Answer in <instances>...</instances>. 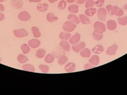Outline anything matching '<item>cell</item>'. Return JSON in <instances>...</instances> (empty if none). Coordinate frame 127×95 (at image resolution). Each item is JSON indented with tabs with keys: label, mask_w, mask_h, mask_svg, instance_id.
I'll return each instance as SVG.
<instances>
[{
	"label": "cell",
	"mask_w": 127,
	"mask_h": 95,
	"mask_svg": "<svg viewBox=\"0 0 127 95\" xmlns=\"http://www.w3.org/2000/svg\"><path fill=\"white\" fill-rule=\"evenodd\" d=\"M95 66L92 65V64H90V63H87V64H85V65H84V70H87V69L95 68Z\"/></svg>",
	"instance_id": "obj_40"
},
{
	"label": "cell",
	"mask_w": 127,
	"mask_h": 95,
	"mask_svg": "<svg viewBox=\"0 0 127 95\" xmlns=\"http://www.w3.org/2000/svg\"><path fill=\"white\" fill-rule=\"evenodd\" d=\"M18 60L19 63H24L28 61V58L25 55L23 54H20L18 56Z\"/></svg>",
	"instance_id": "obj_29"
},
{
	"label": "cell",
	"mask_w": 127,
	"mask_h": 95,
	"mask_svg": "<svg viewBox=\"0 0 127 95\" xmlns=\"http://www.w3.org/2000/svg\"><path fill=\"white\" fill-rule=\"evenodd\" d=\"M94 28L95 30L98 31L103 33L105 32L106 30L105 25L99 21L96 22L94 24Z\"/></svg>",
	"instance_id": "obj_5"
},
{
	"label": "cell",
	"mask_w": 127,
	"mask_h": 95,
	"mask_svg": "<svg viewBox=\"0 0 127 95\" xmlns=\"http://www.w3.org/2000/svg\"><path fill=\"white\" fill-rule=\"evenodd\" d=\"M106 9L109 15H114V6L111 4H108L106 6Z\"/></svg>",
	"instance_id": "obj_35"
},
{
	"label": "cell",
	"mask_w": 127,
	"mask_h": 95,
	"mask_svg": "<svg viewBox=\"0 0 127 95\" xmlns=\"http://www.w3.org/2000/svg\"><path fill=\"white\" fill-rule=\"evenodd\" d=\"M28 45L32 48H36L38 47L41 45V42L39 40L35 39H32L28 42Z\"/></svg>",
	"instance_id": "obj_9"
},
{
	"label": "cell",
	"mask_w": 127,
	"mask_h": 95,
	"mask_svg": "<svg viewBox=\"0 0 127 95\" xmlns=\"http://www.w3.org/2000/svg\"><path fill=\"white\" fill-rule=\"evenodd\" d=\"M21 49L22 50V52L24 54H27L29 53L30 50L29 46L27 44H23L21 46Z\"/></svg>",
	"instance_id": "obj_34"
},
{
	"label": "cell",
	"mask_w": 127,
	"mask_h": 95,
	"mask_svg": "<svg viewBox=\"0 0 127 95\" xmlns=\"http://www.w3.org/2000/svg\"><path fill=\"white\" fill-rule=\"evenodd\" d=\"M48 0L50 1V3H54V2H56V1L58 0Z\"/></svg>",
	"instance_id": "obj_46"
},
{
	"label": "cell",
	"mask_w": 127,
	"mask_h": 95,
	"mask_svg": "<svg viewBox=\"0 0 127 95\" xmlns=\"http://www.w3.org/2000/svg\"><path fill=\"white\" fill-rule=\"evenodd\" d=\"M86 47V43L83 42H80L73 44L72 47V50L76 53H78Z\"/></svg>",
	"instance_id": "obj_2"
},
{
	"label": "cell",
	"mask_w": 127,
	"mask_h": 95,
	"mask_svg": "<svg viewBox=\"0 0 127 95\" xmlns=\"http://www.w3.org/2000/svg\"><path fill=\"white\" fill-rule=\"evenodd\" d=\"M117 26V23L114 20H109L107 22V27L109 30H114L116 29Z\"/></svg>",
	"instance_id": "obj_15"
},
{
	"label": "cell",
	"mask_w": 127,
	"mask_h": 95,
	"mask_svg": "<svg viewBox=\"0 0 127 95\" xmlns=\"http://www.w3.org/2000/svg\"><path fill=\"white\" fill-rule=\"evenodd\" d=\"M47 19L49 22H52L58 20V18L53 13H49L47 15Z\"/></svg>",
	"instance_id": "obj_23"
},
{
	"label": "cell",
	"mask_w": 127,
	"mask_h": 95,
	"mask_svg": "<svg viewBox=\"0 0 127 95\" xmlns=\"http://www.w3.org/2000/svg\"><path fill=\"white\" fill-rule=\"evenodd\" d=\"M124 9L125 10H127V4H125V5L124 6Z\"/></svg>",
	"instance_id": "obj_47"
},
{
	"label": "cell",
	"mask_w": 127,
	"mask_h": 95,
	"mask_svg": "<svg viewBox=\"0 0 127 95\" xmlns=\"http://www.w3.org/2000/svg\"><path fill=\"white\" fill-rule=\"evenodd\" d=\"M46 55V51L43 49H40L36 51L35 56L38 58H42Z\"/></svg>",
	"instance_id": "obj_25"
},
{
	"label": "cell",
	"mask_w": 127,
	"mask_h": 95,
	"mask_svg": "<svg viewBox=\"0 0 127 95\" xmlns=\"http://www.w3.org/2000/svg\"><path fill=\"white\" fill-rule=\"evenodd\" d=\"M95 4L96 6L101 7L103 5L104 0H95Z\"/></svg>",
	"instance_id": "obj_38"
},
{
	"label": "cell",
	"mask_w": 127,
	"mask_h": 95,
	"mask_svg": "<svg viewBox=\"0 0 127 95\" xmlns=\"http://www.w3.org/2000/svg\"><path fill=\"white\" fill-rule=\"evenodd\" d=\"M71 36V34L65 31L62 32L59 35V37L60 39L65 41L68 40Z\"/></svg>",
	"instance_id": "obj_20"
},
{
	"label": "cell",
	"mask_w": 127,
	"mask_h": 95,
	"mask_svg": "<svg viewBox=\"0 0 127 95\" xmlns=\"http://www.w3.org/2000/svg\"><path fill=\"white\" fill-rule=\"evenodd\" d=\"M124 10L118 7L117 9H116L115 15L118 16V17H121L124 15Z\"/></svg>",
	"instance_id": "obj_36"
},
{
	"label": "cell",
	"mask_w": 127,
	"mask_h": 95,
	"mask_svg": "<svg viewBox=\"0 0 127 95\" xmlns=\"http://www.w3.org/2000/svg\"><path fill=\"white\" fill-rule=\"evenodd\" d=\"M79 18L81 22L83 24H89L91 23L90 19L85 15H83V14L80 15H79Z\"/></svg>",
	"instance_id": "obj_19"
},
{
	"label": "cell",
	"mask_w": 127,
	"mask_h": 95,
	"mask_svg": "<svg viewBox=\"0 0 127 95\" xmlns=\"http://www.w3.org/2000/svg\"><path fill=\"white\" fill-rule=\"evenodd\" d=\"M66 0L67 1L68 3H71L74 2L75 0Z\"/></svg>",
	"instance_id": "obj_45"
},
{
	"label": "cell",
	"mask_w": 127,
	"mask_h": 95,
	"mask_svg": "<svg viewBox=\"0 0 127 95\" xmlns=\"http://www.w3.org/2000/svg\"><path fill=\"white\" fill-rule=\"evenodd\" d=\"M92 37L95 41H100L103 38V32L95 30L92 33Z\"/></svg>",
	"instance_id": "obj_12"
},
{
	"label": "cell",
	"mask_w": 127,
	"mask_h": 95,
	"mask_svg": "<svg viewBox=\"0 0 127 95\" xmlns=\"http://www.w3.org/2000/svg\"><path fill=\"white\" fill-rule=\"evenodd\" d=\"M11 4L14 9H19L23 6V1L22 0H12Z\"/></svg>",
	"instance_id": "obj_10"
},
{
	"label": "cell",
	"mask_w": 127,
	"mask_h": 95,
	"mask_svg": "<svg viewBox=\"0 0 127 95\" xmlns=\"http://www.w3.org/2000/svg\"><path fill=\"white\" fill-rule=\"evenodd\" d=\"M33 36L35 38H39L41 37V33L39 31V29L37 27H33L31 28Z\"/></svg>",
	"instance_id": "obj_24"
},
{
	"label": "cell",
	"mask_w": 127,
	"mask_h": 95,
	"mask_svg": "<svg viewBox=\"0 0 127 95\" xmlns=\"http://www.w3.org/2000/svg\"><path fill=\"white\" fill-rule=\"evenodd\" d=\"M75 68L76 66L75 64L73 63H68L64 67V69L68 73L74 72L75 70Z\"/></svg>",
	"instance_id": "obj_13"
},
{
	"label": "cell",
	"mask_w": 127,
	"mask_h": 95,
	"mask_svg": "<svg viewBox=\"0 0 127 95\" xmlns=\"http://www.w3.org/2000/svg\"><path fill=\"white\" fill-rule=\"evenodd\" d=\"M55 59V57L52 54H48L46 55L45 58V61L48 63H51L54 62Z\"/></svg>",
	"instance_id": "obj_26"
},
{
	"label": "cell",
	"mask_w": 127,
	"mask_h": 95,
	"mask_svg": "<svg viewBox=\"0 0 127 95\" xmlns=\"http://www.w3.org/2000/svg\"><path fill=\"white\" fill-rule=\"evenodd\" d=\"M81 35L78 33H76L74 34L72 36H71L69 39V43L71 44H74L78 43L80 40Z\"/></svg>",
	"instance_id": "obj_8"
},
{
	"label": "cell",
	"mask_w": 127,
	"mask_h": 95,
	"mask_svg": "<svg viewBox=\"0 0 127 95\" xmlns=\"http://www.w3.org/2000/svg\"><path fill=\"white\" fill-rule=\"evenodd\" d=\"M119 24L122 26H125L127 24V16H121L118 19Z\"/></svg>",
	"instance_id": "obj_31"
},
{
	"label": "cell",
	"mask_w": 127,
	"mask_h": 95,
	"mask_svg": "<svg viewBox=\"0 0 127 95\" xmlns=\"http://www.w3.org/2000/svg\"><path fill=\"white\" fill-rule=\"evenodd\" d=\"M66 3L65 1L62 0L59 2L58 6V8L59 9L63 10L65 8L66 6Z\"/></svg>",
	"instance_id": "obj_37"
},
{
	"label": "cell",
	"mask_w": 127,
	"mask_h": 95,
	"mask_svg": "<svg viewBox=\"0 0 127 95\" xmlns=\"http://www.w3.org/2000/svg\"><path fill=\"white\" fill-rule=\"evenodd\" d=\"M104 48L102 45H98L95 46L92 49L93 52L96 54H100L104 51Z\"/></svg>",
	"instance_id": "obj_16"
},
{
	"label": "cell",
	"mask_w": 127,
	"mask_h": 95,
	"mask_svg": "<svg viewBox=\"0 0 127 95\" xmlns=\"http://www.w3.org/2000/svg\"><path fill=\"white\" fill-rule=\"evenodd\" d=\"M68 19L69 21L75 24H78L80 23V21L78 17L74 14H69L68 16Z\"/></svg>",
	"instance_id": "obj_17"
},
{
	"label": "cell",
	"mask_w": 127,
	"mask_h": 95,
	"mask_svg": "<svg viewBox=\"0 0 127 95\" xmlns=\"http://www.w3.org/2000/svg\"><path fill=\"white\" fill-rule=\"evenodd\" d=\"M4 18V15L3 13L0 12V21H3Z\"/></svg>",
	"instance_id": "obj_41"
},
{
	"label": "cell",
	"mask_w": 127,
	"mask_h": 95,
	"mask_svg": "<svg viewBox=\"0 0 127 95\" xmlns=\"http://www.w3.org/2000/svg\"><path fill=\"white\" fill-rule=\"evenodd\" d=\"M6 0H0V2H3V1H5Z\"/></svg>",
	"instance_id": "obj_48"
},
{
	"label": "cell",
	"mask_w": 127,
	"mask_h": 95,
	"mask_svg": "<svg viewBox=\"0 0 127 95\" xmlns=\"http://www.w3.org/2000/svg\"><path fill=\"white\" fill-rule=\"evenodd\" d=\"M97 12V10L94 7H90L86 10L85 14L88 16H94Z\"/></svg>",
	"instance_id": "obj_21"
},
{
	"label": "cell",
	"mask_w": 127,
	"mask_h": 95,
	"mask_svg": "<svg viewBox=\"0 0 127 95\" xmlns=\"http://www.w3.org/2000/svg\"><path fill=\"white\" fill-rule=\"evenodd\" d=\"M39 69L43 73H47L50 70V68L47 65L41 64L39 66Z\"/></svg>",
	"instance_id": "obj_33"
},
{
	"label": "cell",
	"mask_w": 127,
	"mask_h": 95,
	"mask_svg": "<svg viewBox=\"0 0 127 95\" xmlns=\"http://www.w3.org/2000/svg\"><path fill=\"white\" fill-rule=\"evenodd\" d=\"M68 10L72 13H77L78 11V6L75 4L70 5L68 7Z\"/></svg>",
	"instance_id": "obj_30"
},
{
	"label": "cell",
	"mask_w": 127,
	"mask_h": 95,
	"mask_svg": "<svg viewBox=\"0 0 127 95\" xmlns=\"http://www.w3.org/2000/svg\"><path fill=\"white\" fill-rule=\"evenodd\" d=\"M89 63L92 65L96 66L99 64L100 58L97 55H93L89 61Z\"/></svg>",
	"instance_id": "obj_11"
},
{
	"label": "cell",
	"mask_w": 127,
	"mask_h": 95,
	"mask_svg": "<svg viewBox=\"0 0 127 95\" xmlns=\"http://www.w3.org/2000/svg\"><path fill=\"white\" fill-rule=\"evenodd\" d=\"M31 18L30 15L28 12L27 11H23L21 12L18 15V18L22 21L25 22L28 21Z\"/></svg>",
	"instance_id": "obj_6"
},
{
	"label": "cell",
	"mask_w": 127,
	"mask_h": 95,
	"mask_svg": "<svg viewBox=\"0 0 127 95\" xmlns=\"http://www.w3.org/2000/svg\"><path fill=\"white\" fill-rule=\"evenodd\" d=\"M118 47L117 45L114 44L113 45L109 47L107 49L106 53L108 55H114L116 54Z\"/></svg>",
	"instance_id": "obj_7"
},
{
	"label": "cell",
	"mask_w": 127,
	"mask_h": 95,
	"mask_svg": "<svg viewBox=\"0 0 127 95\" xmlns=\"http://www.w3.org/2000/svg\"><path fill=\"white\" fill-rule=\"evenodd\" d=\"M86 0H77V3L78 4H83L85 2Z\"/></svg>",
	"instance_id": "obj_42"
},
{
	"label": "cell",
	"mask_w": 127,
	"mask_h": 95,
	"mask_svg": "<svg viewBox=\"0 0 127 95\" xmlns=\"http://www.w3.org/2000/svg\"><path fill=\"white\" fill-rule=\"evenodd\" d=\"M68 61V58L65 55H63L59 58L58 60V64L60 66H62L65 64Z\"/></svg>",
	"instance_id": "obj_27"
},
{
	"label": "cell",
	"mask_w": 127,
	"mask_h": 95,
	"mask_svg": "<svg viewBox=\"0 0 127 95\" xmlns=\"http://www.w3.org/2000/svg\"><path fill=\"white\" fill-rule=\"evenodd\" d=\"M60 47H58V48H56L55 49V50L53 51V55H54V56H56V57L58 53H59L60 57H61V56H63V55H64L65 54V53H64V51L63 50L62 48H61V49H60Z\"/></svg>",
	"instance_id": "obj_32"
},
{
	"label": "cell",
	"mask_w": 127,
	"mask_h": 95,
	"mask_svg": "<svg viewBox=\"0 0 127 95\" xmlns=\"http://www.w3.org/2000/svg\"><path fill=\"white\" fill-rule=\"evenodd\" d=\"M13 33L16 37L18 38H24L27 36L28 35V33L24 29L14 30Z\"/></svg>",
	"instance_id": "obj_4"
},
{
	"label": "cell",
	"mask_w": 127,
	"mask_h": 95,
	"mask_svg": "<svg viewBox=\"0 0 127 95\" xmlns=\"http://www.w3.org/2000/svg\"><path fill=\"white\" fill-rule=\"evenodd\" d=\"M91 54V51L87 48H84L80 52L81 56L83 58H89Z\"/></svg>",
	"instance_id": "obj_18"
},
{
	"label": "cell",
	"mask_w": 127,
	"mask_h": 95,
	"mask_svg": "<svg viewBox=\"0 0 127 95\" xmlns=\"http://www.w3.org/2000/svg\"><path fill=\"white\" fill-rule=\"evenodd\" d=\"M77 25L75 24L68 21L66 22L64 24L63 29L65 32L70 33L74 31L76 28Z\"/></svg>",
	"instance_id": "obj_1"
},
{
	"label": "cell",
	"mask_w": 127,
	"mask_h": 95,
	"mask_svg": "<svg viewBox=\"0 0 127 95\" xmlns=\"http://www.w3.org/2000/svg\"><path fill=\"white\" fill-rule=\"evenodd\" d=\"M22 68L24 71H27L34 72L35 71V67L32 65L30 64H26L23 65Z\"/></svg>",
	"instance_id": "obj_22"
},
{
	"label": "cell",
	"mask_w": 127,
	"mask_h": 95,
	"mask_svg": "<svg viewBox=\"0 0 127 95\" xmlns=\"http://www.w3.org/2000/svg\"><path fill=\"white\" fill-rule=\"evenodd\" d=\"M107 15V11L104 8L98 9L97 12V16L99 20L104 21L106 20Z\"/></svg>",
	"instance_id": "obj_3"
},
{
	"label": "cell",
	"mask_w": 127,
	"mask_h": 95,
	"mask_svg": "<svg viewBox=\"0 0 127 95\" xmlns=\"http://www.w3.org/2000/svg\"><path fill=\"white\" fill-rule=\"evenodd\" d=\"M61 48L64 52H69L70 50V45L67 41L63 40L60 43Z\"/></svg>",
	"instance_id": "obj_14"
},
{
	"label": "cell",
	"mask_w": 127,
	"mask_h": 95,
	"mask_svg": "<svg viewBox=\"0 0 127 95\" xmlns=\"http://www.w3.org/2000/svg\"><path fill=\"white\" fill-rule=\"evenodd\" d=\"M95 2L93 0H87L86 4V8L92 7L94 6Z\"/></svg>",
	"instance_id": "obj_39"
},
{
	"label": "cell",
	"mask_w": 127,
	"mask_h": 95,
	"mask_svg": "<svg viewBox=\"0 0 127 95\" xmlns=\"http://www.w3.org/2000/svg\"><path fill=\"white\" fill-rule=\"evenodd\" d=\"M1 61V59L0 58V63Z\"/></svg>",
	"instance_id": "obj_49"
},
{
	"label": "cell",
	"mask_w": 127,
	"mask_h": 95,
	"mask_svg": "<svg viewBox=\"0 0 127 95\" xmlns=\"http://www.w3.org/2000/svg\"><path fill=\"white\" fill-rule=\"evenodd\" d=\"M4 8L3 5L0 3V12H3L4 10Z\"/></svg>",
	"instance_id": "obj_43"
},
{
	"label": "cell",
	"mask_w": 127,
	"mask_h": 95,
	"mask_svg": "<svg viewBox=\"0 0 127 95\" xmlns=\"http://www.w3.org/2000/svg\"><path fill=\"white\" fill-rule=\"evenodd\" d=\"M41 0H29L30 2H38L41 1Z\"/></svg>",
	"instance_id": "obj_44"
},
{
	"label": "cell",
	"mask_w": 127,
	"mask_h": 95,
	"mask_svg": "<svg viewBox=\"0 0 127 95\" xmlns=\"http://www.w3.org/2000/svg\"><path fill=\"white\" fill-rule=\"evenodd\" d=\"M48 7V5L47 4H40L37 6V9L39 11L44 12L47 10Z\"/></svg>",
	"instance_id": "obj_28"
}]
</instances>
